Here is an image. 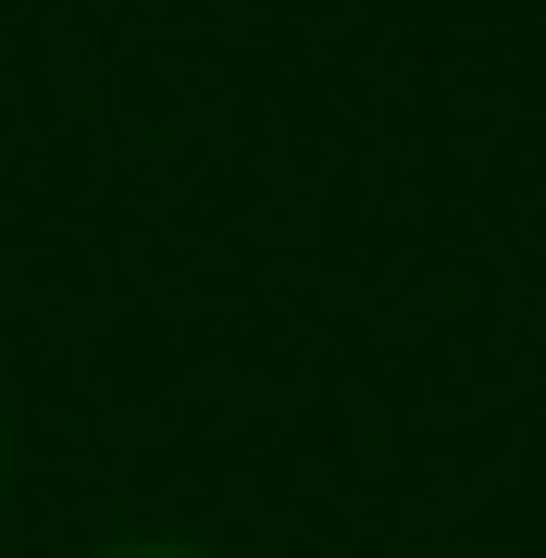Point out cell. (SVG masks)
<instances>
[{
  "instance_id": "1",
  "label": "cell",
  "mask_w": 546,
  "mask_h": 558,
  "mask_svg": "<svg viewBox=\"0 0 546 558\" xmlns=\"http://www.w3.org/2000/svg\"><path fill=\"white\" fill-rule=\"evenodd\" d=\"M100 558H211V546H186V534H124V546H100Z\"/></svg>"
},
{
  "instance_id": "2",
  "label": "cell",
  "mask_w": 546,
  "mask_h": 558,
  "mask_svg": "<svg viewBox=\"0 0 546 558\" xmlns=\"http://www.w3.org/2000/svg\"><path fill=\"white\" fill-rule=\"evenodd\" d=\"M0 472H13V422H0Z\"/></svg>"
}]
</instances>
